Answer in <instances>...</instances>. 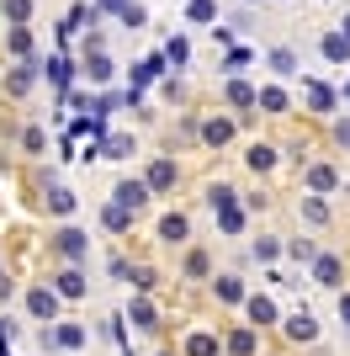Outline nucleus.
<instances>
[{
	"label": "nucleus",
	"instance_id": "48",
	"mask_svg": "<svg viewBox=\"0 0 350 356\" xmlns=\"http://www.w3.org/2000/svg\"><path fill=\"white\" fill-rule=\"evenodd\" d=\"M85 54H106V32H101V27L85 32Z\"/></svg>",
	"mask_w": 350,
	"mask_h": 356
},
{
	"label": "nucleus",
	"instance_id": "22",
	"mask_svg": "<svg viewBox=\"0 0 350 356\" xmlns=\"http://www.w3.org/2000/svg\"><path fill=\"white\" fill-rule=\"evenodd\" d=\"M0 54L16 64H32L38 54H32V27H6V43H0Z\"/></svg>",
	"mask_w": 350,
	"mask_h": 356
},
{
	"label": "nucleus",
	"instance_id": "42",
	"mask_svg": "<svg viewBox=\"0 0 350 356\" xmlns=\"http://www.w3.org/2000/svg\"><path fill=\"white\" fill-rule=\"evenodd\" d=\"M160 96H165L170 106H181V102H186V80H175V74H165V80H160Z\"/></svg>",
	"mask_w": 350,
	"mask_h": 356
},
{
	"label": "nucleus",
	"instance_id": "4",
	"mask_svg": "<svg viewBox=\"0 0 350 356\" xmlns=\"http://www.w3.org/2000/svg\"><path fill=\"white\" fill-rule=\"evenodd\" d=\"M106 202H117V208H128L133 218H138V213H144L149 202H154V192L144 186V176H122V181L112 186V197H106Z\"/></svg>",
	"mask_w": 350,
	"mask_h": 356
},
{
	"label": "nucleus",
	"instance_id": "55",
	"mask_svg": "<svg viewBox=\"0 0 350 356\" xmlns=\"http://www.w3.org/2000/svg\"><path fill=\"white\" fill-rule=\"evenodd\" d=\"M160 356H181V351H160Z\"/></svg>",
	"mask_w": 350,
	"mask_h": 356
},
{
	"label": "nucleus",
	"instance_id": "41",
	"mask_svg": "<svg viewBox=\"0 0 350 356\" xmlns=\"http://www.w3.org/2000/svg\"><path fill=\"white\" fill-rule=\"evenodd\" d=\"M249 59H255L249 48H228V54H223V64H218V70H223V80H228V74H239V70H244Z\"/></svg>",
	"mask_w": 350,
	"mask_h": 356
},
{
	"label": "nucleus",
	"instance_id": "47",
	"mask_svg": "<svg viewBox=\"0 0 350 356\" xmlns=\"http://www.w3.org/2000/svg\"><path fill=\"white\" fill-rule=\"evenodd\" d=\"M335 144L350 154V112H345V118H335Z\"/></svg>",
	"mask_w": 350,
	"mask_h": 356
},
{
	"label": "nucleus",
	"instance_id": "27",
	"mask_svg": "<svg viewBox=\"0 0 350 356\" xmlns=\"http://www.w3.org/2000/svg\"><path fill=\"white\" fill-rule=\"evenodd\" d=\"M319 54H324V64H335V70H340V64H350V43L340 38V27H324L319 32Z\"/></svg>",
	"mask_w": 350,
	"mask_h": 356
},
{
	"label": "nucleus",
	"instance_id": "36",
	"mask_svg": "<svg viewBox=\"0 0 350 356\" xmlns=\"http://www.w3.org/2000/svg\"><path fill=\"white\" fill-rule=\"evenodd\" d=\"M218 0H186V22L191 27H218Z\"/></svg>",
	"mask_w": 350,
	"mask_h": 356
},
{
	"label": "nucleus",
	"instance_id": "5",
	"mask_svg": "<svg viewBox=\"0 0 350 356\" xmlns=\"http://www.w3.org/2000/svg\"><path fill=\"white\" fill-rule=\"evenodd\" d=\"M281 335H287L292 346H313V341H319V314H313V309L281 314Z\"/></svg>",
	"mask_w": 350,
	"mask_h": 356
},
{
	"label": "nucleus",
	"instance_id": "9",
	"mask_svg": "<svg viewBox=\"0 0 350 356\" xmlns=\"http://www.w3.org/2000/svg\"><path fill=\"white\" fill-rule=\"evenodd\" d=\"M223 102L233 106V118H249L255 102H260V86H249L244 74H228V80H223Z\"/></svg>",
	"mask_w": 350,
	"mask_h": 356
},
{
	"label": "nucleus",
	"instance_id": "7",
	"mask_svg": "<svg viewBox=\"0 0 350 356\" xmlns=\"http://www.w3.org/2000/svg\"><path fill=\"white\" fill-rule=\"evenodd\" d=\"M175 181H181L175 154H154V160H149V170H144V186H149L154 197H165V192H175Z\"/></svg>",
	"mask_w": 350,
	"mask_h": 356
},
{
	"label": "nucleus",
	"instance_id": "12",
	"mask_svg": "<svg viewBox=\"0 0 350 356\" xmlns=\"http://www.w3.org/2000/svg\"><path fill=\"white\" fill-rule=\"evenodd\" d=\"M223 356H260V330L255 325H228L223 330Z\"/></svg>",
	"mask_w": 350,
	"mask_h": 356
},
{
	"label": "nucleus",
	"instance_id": "37",
	"mask_svg": "<svg viewBox=\"0 0 350 356\" xmlns=\"http://www.w3.org/2000/svg\"><path fill=\"white\" fill-rule=\"evenodd\" d=\"M6 27H32V0H0Z\"/></svg>",
	"mask_w": 350,
	"mask_h": 356
},
{
	"label": "nucleus",
	"instance_id": "35",
	"mask_svg": "<svg viewBox=\"0 0 350 356\" xmlns=\"http://www.w3.org/2000/svg\"><path fill=\"white\" fill-rule=\"evenodd\" d=\"M297 213H303V223H313V229H324V223H329V202H324V197H313V192L297 197Z\"/></svg>",
	"mask_w": 350,
	"mask_h": 356
},
{
	"label": "nucleus",
	"instance_id": "2",
	"mask_svg": "<svg viewBox=\"0 0 350 356\" xmlns=\"http://www.w3.org/2000/svg\"><path fill=\"white\" fill-rule=\"evenodd\" d=\"M38 346H43V351L74 356V351H85V346H90V330L80 325V319H58V325H43V330H38Z\"/></svg>",
	"mask_w": 350,
	"mask_h": 356
},
{
	"label": "nucleus",
	"instance_id": "13",
	"mask_svg": "<svg viewBox=\"0 0 350 356\" xmlns=\"http://www.w3.org/2000/svg\"><path fill=\"white\" fill-rule=\"evenodd\" d=\"M303 106L313 112V118H329V112L340 106V90L324 86V80H303Z\"/></svg>",
	"mask_w": 350,
	"mask_h": 356
},
{
	"label": "nucleus",
	"instance_id": "56",
	"mask_svg": "<svg viewBox=\"0 0 350 356\" xmlns=\"http://www.w3.org/2000/svg\"><path fill=\"white\" fill-rule=\"evenodd\" d=\"M244 6H260V0H244Z\"/></svg>",
	"mask_w": 350,
	"mask_h": 356
},
{
	"label": "nucleus",
	"instance_id": "31",
	"mask_svg": "<svg viewBox=\"0 0 350 356\" xmlns=\"http://www.w3.org/2000/svg\"><path fill=\"white\" fill-rule=\"evenodd\" d=\"M197 138H202L207 149H223L233 138V118H202V134H197Z\"/></svg>",
	"mask_w": 350,
	"mask_h": 356
},
{
	"label": "nucleus",
	"instance_id": "26",
	"mask_svg": "<svg viewBox=\"0 0 350 356\" xmlns=\"http://www.w3.org/2000/svg\"><path fill=\"white\" fill-rule=\"evenodd\" d=\"M80 74H85V80H90V86H96V90H106V86H112V80H117V64L106 59V54H85V64H80Z\"/></svg>",
	"mask_w": 350,
	"mask_h": 356
},
{
	"label": "nucleus",
	"instance_id": "23",
	"mask_svg": "<svg viewBox=\"0 0 350 356\" xmlns=\"http://www.w3.org/2000/svg\"><path fill=\"white\" fill-rule=\"evenodd\" d=\"M181 277L186 282H212V255L202 245H186V261H181Z\"/></svg>",
	"mask_w": 350,
	"mask_h": 356
},
{
	"label": "nucleus",
	"instance_id": "17",
	"mask_svg": "<svg viewBox=\"0 0 350 356\" xmlns=\"http://www.w3.org/2000/svg\"><path fill=\"white\" fill-rule=\"evenodd\" d=\"M154 234H160V245H170V250H186L191 245V218L186 213H165Z\"/></svg>",
	"mask_w": 350,
	"mask_h": 356
},
{
	"label": "nucleus",
	"instance_id": "38",
	"mask_svg": "<svg viewBox=\"0 0 350 356\" xmlns=\"http://www.w3.org/2000/svg\"><path fill=\"white\" fill-rule=\"evenodd\" d=\"M117 27H128V32L149 27V6H138V0H128V6H122V11H117Z\"/></svg>",
	"mask_w": 350,
	"mask_h": 356
},
{
	"label": "nucleus",
	"instance_id": "53",
	"mask_svg": "<svg viewBox=\"0 0 350 356\" xmlns=\"http://www.w3.org/2000/svg\"><path fill=\"white\" fill-rule=\"evenodd\" d=\"M340 38H345V43H350V11H345V22H340Z\"/></svg>",
	"mask_w": 350,
	"mask_h": 356
},
{
	"label": "nucleus",
	"instance_id": "30",
	"mask_svg": "<svg viewBox=\"0 0 350 356\" xmlns=\"http://www.w3.org/2000/svg\"><path fill=\"white\" fill-rule=\"evenodd\" d=\"M281 255H287V239H276V234H260L249 245V261H260V266H276Z\"/></svg>",
	"mask_w": 350,
	"mask_h": 356
},
{
	"label": "nucleus",
	"instance_id": "45",
	"mask_svg": "<svg viewBox=\"0 0 350 356\" xmlns=\"http://www.w3.org/2000/svg\"><path fill=\"white\" fill-rule=\"evenodd\" d=\"M106 271H112L117 282H128V287H133V266H128V255H106Z\"/></svg>",
	"mask_w": 350,
	"mask_h": 356
},
{
	"label": "nucleus",
	"instance_id": "15",
	"mask_svg": "<svg viewBox=\"0 0 350 356\" xmlns=\"http://www.w3.org/2000/svg\"><path fill=\"white\" fill-rule=\"evenodd\" d=\"M38 80H48V86L58 90V102H64V90H69V80H74V64L64 59V54H48V59H38Z\"/></svg>",
	"mask_w": 350,
	"mask_h": 356
},
{
	"label": "nucleus",
	"instance_id": "32",
	"mask_svg": "<svg viewBox=\"0 0 350 356\" xmlns=\"http://www.w3.org/2000/svg\"><path fill=\"white\" fill-rule=\"evenodd\" d=\"M160 54H165V64H170V70H186V64H191V38H186V32H170Z\"/></svg>",
	"mask_w": 350,
	"mask_h": 356
},
{
	"label": "nucleus",
	"instance_id": "8",
	"mask_svg": "<svg viewBox=\"0 0 350 356\" xmlns=\"http://www.w3.org/2000/svg\"><path fill=\"white\" fill-rule=\"evenodd\" d=\"M48 287H53L64 303H80V298L90 293V277H85V266H58L53 277H48Z\"/></svg>",
	"mask_w": 350,
	"mask_h": 356
},
{
	"label": "nucleus",
	"instance_id": "51",
	"mask_svg": "<svg viewBox=\"0 0 350 356\" xmlns=\"http://www.w3.org/2000/svg\"><path fill=\"white\" fill-rule=\"evenodd\" d=\"M212 43H218V48H233V27H223V22H218V27H212Z\"/></svg>",
	"mask_w": 350,
	"mask_h": 356
},
{
	"label": "nucleus",
	"instance_id": "49",
	"mask_svg": "<svg viewBox=\"0 0 350 356\" xmlns=\"http://www.w3.org/2000/svg\"><path fill=\"white\" fill-rule=\"evenodd\" d=\"M335 314H340V330L350 335V293H340V298H335Z\"/></svg>",
	"mask_w": 350,
	"mask_h": 356
},
{
	"label": "nucleus",
	"instance_id": "46",
	"mask_svg": "<svg viewBox=\"0 0 350 356\" xmlns=\"http://www.w3.org/2000/svg\"><path fill=\"white\" fill-rule=\"evenodd\" d=\"M22 149H27V154H43V149H48L43 128H27V134H22Z\"/></svg>",
	"mask_w": 350,
	"mask_h": 356
},
{
	"label": "nucleus",
	"instance_id": "34",
	"mask_svg": "<svg viewBox=\"0 0 350 356\" xmlns=\"http://www.w3.org/2000/svg\"><path fill=\"white\" fill-rule=\"evenodd\" d=\"M43 197H48V213H58V218H69V213L80 208V197H74L69 186H58V181H48V192H43Z\"/></svg>",
	"mask_w": 350,
	"mask_h": 356
},
{
	"label": "nucleus",
	"instance_id": "16",
	"mask_svg": "<svg viewBox=\"0 0 350 356\" xmlns=\"http://www.w3.org/2000/svg\"><path fill=\"white\" fill-rule=\"evenodd\" d=\"M181 356H223V335H218V330H207V325L186 330V341H181Z\"/></svg>",
	"mask_w": 350,
	"mask_h": 356
},
{
	"label": "nucleus",
	"instance_id": "28",
	"mask_svg": "<svg viewBox=\"0 0 350 356\" xmlns=\"http://www.w3.org/2000/svg\"><path fill=\"white\" fill-rule=\"evenodd\" d=\"M128 154H138L133 134H106L101 144H96V160H128Z\"/></svg>",
	"mask_w": 350,
	"mask_h": 356
},
{
	"label": "nucleus",
	"instance_id": "18",
	"mask_svg": "<svg viewBox=\"0 0 350 356\" xmlns=\"http://www.w3.org/2000/svg\"><path fill=\"white\" fill-rule=\"evenodd\" d=\"M265 64H271L276 80H297V74H303V54H297L292 43H276L271 54H265Z\"/></svg>",
	"mask_w": 350,
	"mask_h": 356
},
{
	"label": "nucleus",
	"instance_id": "3",
	"mask_svg": "<svg viewBox=\"0 0 350 356\" xmlns=\"http://www.w3.org/2000/svg\"><path fill=\"white\" fill-rule=\"evenodd\" d=\"M48 250L58 255V266H85L90 261V234L80 229V223H64V229H53Z\"/></svg>",
	"mask_w": 350,
	"mask_h": 356
},
{
	"label": "nucleus",
	"instance_id": "25",
	"mask_svg": "<svg viewBox=\"0 0 350 356\" xmlns=\"http://www.w3.org/2000/svg\"><path fill=\"white\" fill-rule=\"evenodd\" d=\"M255 112H265V118H287L292 112V96H287V86H260V102H255Z\"/></svg>",
	"mask_w": 350,
	"mask_h": 356
},
{
	"label": "nucleus",
	"instance_id": "50",
	"mask_svg": "<svg viewBox=\"0 0 350 356\" xmlns=\"http://www.w3.org/2000/svg\"><path fill=\"white\" fill-rule=\"evenodd\" d=\"M122 6H128V0H90V11H96V16H117Z\"/></svg>",
	"mask_w": 350,
	"mask_h": 356
},
{
	"label": "nucleus",
	"instance_id": "33",
	"mask_svg": "<svg viewBox=\"0 0 350 356\" xmlns=\"http://www.w3.org/2000/svg\"><path fill=\"white\" fill-rule=\"evenodd\" d=\"M101 229H106V234H117V239L133 234V213L117 208V202H101Z\"/></svg>",
	"mask_w": 350,
	"mask_h": 356
},
{
	"label": "nucleus",
	"instance_id": "40",
	"mask_svg": "<svg viewBox=\"0 0 350 356\" xmlns=\"http://www.w3.org/2000/svg\"><path fill=\"white\" fill-rule=\"evenodd\" d=\"M313 255H319V245H313V239H287V261H303V266H313Z\"/></svg>",
	"mask_w": 350,
	"mask_h": 356
},
{
	"label": "nucleus",
	"instance_id": "19",
	"mask_svg": "<svg viewBox=\"0 0 350 356\" xmlns=\"http://www.w3.org/2000/svg\"><path fill=\"white\" fill-rule=\"evenodd\" d=\"M122 319H128L133 330H144V335H154V330H160V309H154V298H128V314H122Z\"/></svg>",
	"mask_w": 350,
	"mask_h": 356
},
{
	"label": "nucleus",
	"instance_id": "43",
	"mask_svg": "<svg viewBox=\"0 0 350 356\" xmlns=\"http://www.w3.org/2000/svg\"><path fill=\"white\" fill-rule=\"evenodd\" d=\"M133 287H138V293H154V287H160V271H154V266H133Z\"/></svg>",
	"mask_w": 350,
	"mask_h": 356
},
{
	"label": "nucleus",
	"instance_id": "52",
	"mask_svg": "<svg viewBox=\"0 0 350 356\" xmlns=\"http://www.w3.org/2000/svg\"><path fill=\"white\" fill-rule=\"evenodd\" d=\"M11 293H16V287H11V277H0V303H11Z\"/></svg>",
	"mask_w": 350,
	"mask_h": 356
},
{
	"label": "nucleus",
	"instance_id": "44",
	"mask_svg": "<svg viewBox=\"0 0 350 356\" xmlns=\"http://www.w3.org/2000/svg\"><path fill=\"white\" fill-rule=\"evenodd\" d=\"M16 335H22V325H16L11 314L0 319V356H11V346H16Z\"/></svg>",
	"mask_w": 350,
	"mask_h": 356
},
{
	"label": "nucleus",
	"instance_id": "29",
	"mask_svg": "<svg viewBox=\"0 0 350 356\" xmlns=\"http://www.w3.org/2000/svg\"><path fill=\"white\" fill-rule=\"evenodd\" d=\"M212 218H218V234H228V239H239V234H244V229H249V213L239 208V202H228V208H218V213H212Z\"/></svg>",
	"mask_w": 350,
	"mask_h": 356
},
{
	"label": "nucleus",
	"instance_id": "21",
	"mask_svg": "<svg viewBox=\"0 0 350 356\" xmlns=\"http://www.w3.org/2000/svg\"><path fill=\"white\" fill-rule=\"evenodd\" d=\"M244 165L255 170V176H271V170L281 165V149H276V144H265V138H255V144L244 149Z\"/></svg>",
	"mask_w": 350,
	"mask_h": 356
},
{
	"label": "nucleus",
	"instance_id": "57",
	"mask_svg": "<svg viewBox=\"0 0 350 356\" xmlns=\"http://www.w3.org/2000/svg\"><path fill=\"white\" fill-rule=\"evenodd\" d=\"M0 277H6V266H0Z\"/></svg>",
	"mask_w": 350,
	"mask_h": 356
},
{
	"label": "nucleus",
	"instance_id": "24",
	"mask_svg": "<svg viewBox=\"0 0 350 356\" xmlns=\"http://www.w3.org/2000/svg\"><path fill=\"white\" fill-rule=\"evenodd\" d=\"M165 74H170L165 54H149V59H138V64H133V90H144V86H160Z\"/></svg>",
	"mask_w": 350,
	"mask_h": 356
},
{
	"label": "nucleus",
	"instance_id": "10",
	"mask_svg": "<svg viewBox=\"0 0 350 356\" xmlns=\"http://www.w3.org/2000/svg\"><path fill=\"white\" fill-rule=\"evenodd\" d=\"M244 325H255V330H276V325H281L276 298H271V293H249V298H244Z\"/></svg>",
	"mask_w": 350,
	"mask_h": 356
},
{
	"label": "nucleus",
	"instance_id": "20",
	"mask_svg": "<svg viewBox=\"0 0 350 356\" xmlns=\"http://www.w3.org/2000/svg\"><path fill=\"white\" fill-rule=\"evenodd\" d=\"M32 80H38V59H32V64H11V70H6V80H0V90H6L11 102H22V96L32 90Z\"/></svg>",
	"mask_w": 350,
	"mask_h": 356
},
{
	"label": "nucleus",
	"instance_id": "1",
	"mask_svg": "<svg viewBox=\"0 0 350 356\" xmlns=\"http://www.w3.org/2000/svg\"><path fill=\"white\" fill-rule=\"evenodd\" d=\"M22 309H27L32 325H58V319H64V298L48 282H27L22 287Z\"/></svg>",
	"mask_w": 350,
	"mask_h": 356
},
{
	"label": "nucleus",
	"instance_id": "11",
	"mask_svg": "<svg viewBox=\"0 0 350 356\" xmlns=\"http://www.w3.org/2000/svg\"><path fill=\"white\" fill-rule=\"evenodd\" d=\"M303 186H308L313 197H329V192H340V170H335L329 160H308V165H303Z\"/></svg>",
	"mask_w": 350,
	"mask_h": 356
},
{
	"label": "nucleus",
	"instance_id": "6",
	"mask_svg": "<svg viewBox=\"0 0 350 356\" xmlns=\"http://www.w3.org/2000/svg\"><path fill=\"white\" fill-rule=\"evenodd\" d=\"M308 277H313L319 287H329V293H345V261H340L335 250H319V255H313Z\"/></svg>",
	"mask_w": 350,
	"mask_h": 356
},
{
	"label": "nucleus",
	"instance_id": "39",
	"mask_svg": "<svg viewBox=\"0 0 350 356\" xmlns=\"http://www.w3.org/2000/svg\"><path fill=\"white\" fill-rule=\"evenodd\" d=\"M228 202H239V192H233L228 181H212V186H207V208L218 213V208H228Z\"/></svg>",
	"mask_w": 350,
	"mask_h": 356
},
{
	"label": "nucleus",
	"instance_id": "14",
	"mask_svg": "<svg viewBox=\"0 0 350 356\" xmlns=\"http://www.w3.org/2000/svg\"><path fill=\"white\" fill-rule=\"evenodd\" d=\"M212 298H218L223 309H244L249 287H244V277H239V271H218V277H212Z\"/></svg>",
	"mask_w": 350,
	"mask_h": 356
},
{
	"label": "nucleus",
	"instance_id": "54",
	"mask_svg": "<svg viewBox=\"0 0 350 356\" xmlns=\"http://www.w3.org/2000/svg\"><path fill=\"white\" fill-rule=\"evenodd\" d=\"M345 102H350V80H345Z\"/></svg>",
	"mask_w": 350,
	"mask_h": 356
}]
</instances>
